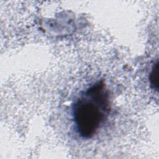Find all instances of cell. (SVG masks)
I'll return each mask as SVG.
<instances>
[{
	"label": "cell",
	"mask_w": 159,
	"mask_h": 159,
	"mask_svg": "<svg viewBox=\"0 0 159 159\" xmlns=\"http://www.w3.org/2000/svg\"><path fill=\"white\" fill-rule=\"evenodd\" d=\"M109 94L102 81L87 88L72 107L78 134L84 139L93 137L101 129L111 111Z\"/></svg>",
	"instance_id": "6da1fadb"
},
{
	"label": "cell",
	"mask_w": 159,
	"mask_h": 159,
	"mask_svg": "<svg viewBox=\"0 0 159 159\" xmlns=\"http://www.w3.org/2000/svg\"><path fill=\"white\" fill-rule=\"evenodd\" d=\"M158 61L153 66L152 71L150 75V84L154 89H158Z\"/></svg>",
	"instance_id": "7a4b0ae2"
}]
</instances>
